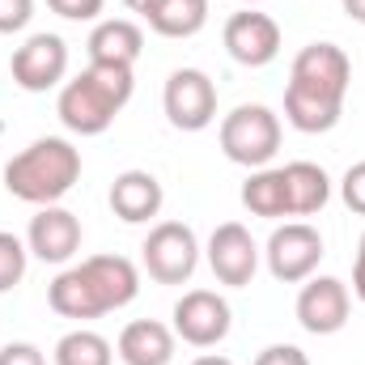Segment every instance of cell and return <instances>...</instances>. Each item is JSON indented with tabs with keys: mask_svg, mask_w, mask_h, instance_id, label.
Here are the masks:
<instances>
[{
	"mask_svg": "<svg viewBox=\"0 0 365 365\" xmlns=\"http://www.w3.org/2000/svg\"><path fill=\"white\" fill-rule=\"evenodd\" d=\"M353 81V60L336 43H310L293 56L289 64V86H284V119L306 132H331L344 115V98Z\"/></svg>",
	"mask_w": 365,
	"mask_h": 365,
	"instance_id": "1",
	"label": "cell"
},
{
	"mask_svg": "<svg viewBox=\"0 0 365 365\" xmlns=\"http://www.w3.org/2000/svg\"><path fill=\"white\" fill-rule=\"evenodd\" d=\"M140 293V272L123 255H90L51 280L47 302L60 319H102Z\"/></svg>",
	"mask_w": 365,
	"mask_h": 365,
	"instance_id": "2",
	"label": "cell"
},
{
	"mask_svg": "<svg viewBox=\"0 0 365 365\" xmlns=\"http://www.w3.org/2000/svg\"><path fill=\"white\" fill-rule=\"evenodd\" d=\"M81 179V149L64 136H43L26 145L4 166V191L21 204H60Z\"/></svg>",
	"mask_w": 365,
	"mask_h": 365,
	"instance_id": "3",
	"label": "cell"
},
{
	"mask_svg": "<svg viewBox=\"0 0 365 365\" xmlns=\"http://www.w3.org/2000/svg\"><path fill=\"white\" fill-rule=\"evenodd\" d=\"M132 90H136L132 68L90 64L86 73H77L73 81L60 86V98H56L60 123L77 136H102L115 123V115L132 102Z\"/></svg>",
	"mask_w": 365,
	"mask_h": 365,
	"instance_id": "4",
	"label": "cell"
},
{
	"mask_svg": "<svg viewBox=\"0 0 365 365\" xmlns=\"http://www.w3.org/2000/svg\"><path fill=\"white\" fill-rule=\"evenodd\" d=\"M280 149V115L272 106L242 102L221 119V153L247 170H264Z\"/></svg>",
	"mask_w": 365,
	"mask_h": 365,
	"instance_id": "5",
	"label": "cell"
},
{
	"mask_svg": "<svg viewBox=\"0 0 365 365\" xmlns=\"http://www.w3.org/2000/svg\"><path fill=\"white\" fill-rule=\"evenodd\" d=\"M140 264L158 284H182L191 280L195 264H200V242L195 230L182 221H158L149 230V238L140 242Z\"/></svg>",
	"mask_w": 365,
	"mask_h": 365,
	"instance_id": "6",
	"label": "cell"
},
{
	"mask_svg": "<svg viewBox=\"0 0 365 365\" xmlns=\"http://www.w3.org/2000/svg\"><path fill=\"white\" fill-rule=\"evenodd\" d=\"M268 272L284 284H302L310 280L319 259H323V234L310 225V221H284L276 225L272 238H268Z\"/></svg>",
	"mask_w": 365,
	"mask_h": 365,
	"instance_id": "7",
	"label": "cell"
},
{
	"mask_svg": "<svg viewBox=\"0 0 365 365\" xmlns=\"http://www.w3.org/2000/svg\"><path fill=\"white\" fill-rule=\"evenodd\" d=\"M162 106L179 132H204L217 119V86L204 68H179L162 90Z\"/></svg>",
	"mask_w": 365,
	"mask_h": 365,
	"instance_id": "8",
	"label": "cell"
},
{
	"mask_svg": "<svg viewBox=\"0 0 365 365\" xmlns=\"http://www.w3.org/2000/svg\"><path fill=\"white\" fill-rule=\"evenodd\" d=\"M230 302L212 289H191L175 302V336L191 349H217L230 336Z\"/></svg>",
	"mask_w": 365,
	"mask_h": 365,
	"instance_id": "9",
	"label": "cell"
},
{
	"mask_svg": "<svg viewBox=\"0 0 365 365\" xmlns=\"http://www.w3.org/2000/svg\"><path fill=\"white\" fill-rule=\"evenodd\" d=\"M68 77V43L60 34H30L13 51V81L26 93H47Z\"/></svg>",
	"mask_w": 365,
	"mask_h": 365,
	"instance_id": "10",
	"label": "cell"
},
{
	"mask_svg": "<svg viewBox=\"0 0 365 365\" xmlns=\"http://www.w3.org/2000/svg\"><path fill=\"white\" fill-rule=\"evenodd\" d=\"M349 310H353V297H349V284L340 276H310L302 284V293H297V323L310 336L344 331Z\"/></svg>",
	"mask_w": 365,
	"mask_h": 365,
	"instance_id": "11",
	"label": "cell"
},
{
	"mask_svg": "<svg viewBox=\"0 0 365 365\" xmlns=\"http://www.w3.org/2000/svg\"><path fill=\"white\" fill-rule=\"evenodd\" d=\"M208 268H212V276L221 284H230V289L251 284L255 272H259V247H255L251 230L238 225V221L217 225L212 238H208Z\"/></svg>",
	"mask_w": 365,
	"mask_h": 365,
	"instance_id": "12",
	"label": "cell"
},
{
	"mask_svg": "<svg viewBox=\"0 0 365 365\" xmlns=\"http://www.w3.org/2000/svg\"><path fill=\"white\" fill-rule=\"evenodd\" d=\"M225 51L242 68H264L280 56V26L259 9H242L225 21Z\"/></svg>",
	"mask_w": 365,
	"mask_h": 365,
	"instance_id": "13",
	"label": "cell"
},
{
	"mask_svg": "<svg viewBox=\"0 0 365 365\" xmlns=\"http://www.w3.org/2000/svg\"><path fill=\"white\" fill-rule=\"evenodd\" d=\"M26 247L34 259L43 264H68L77 251H81V221L77 212L60 208V204H47L30 217V230H26Z\"/></svg>",
	"mask_w": 365,
	"mask_h": 365,
	"instance_id": "14",
	"label": "cell"
},
{
	"mask_svg": "<svg viewBox=\"0 0 365 365\" xmlns=\"http://www.w3.org/2000/svg\"><path fill=\"white\" fill-rule=\"evenodd\" d=\"M162 204H166V191H162L158 175H149V170H123V175H115V182H110V208L128 225L153 221L162 212Z\"/></svg>",
	"mask_w": 365,
	"mask_h": 365,
	"instance_id": "15",
	"label": "cell"
},
{
	"mask_svg": "<svg viewBox=\"0 0 365 365\" xmlns=\"http://www.w3.org/2000/svg\"><path fill=\"white\" fill-rule=\"evenodd\" d=\"M175 327L158 323V319H136L119 331V361L123 365H170L175 361Z\"/></svg>",
	"mask_w": 365,
	"mask_h": 365,
	"instance_id": "16",
	"label": "cell"
},
{
	"mask_svg": "<svg viewBox=\"0 0 365 365\" xmlns=\"http://www.w3.org/2000/svg\"><path fill=\"white\" fill-rule=\"evenodd\" d=\"M90 64H119V68H132L145 51V34L136 21L128 17H106L98 21L90 34Z\"/></svg>",
	"mask_w": 365,
	"mask_h": 365,
	"instance_id": "17",
	"label": "cell"
},
{
	"mask_svg": "<svg viewBox=\"0 0 365 365\" xmlns=\"http://www.w3.org/2000/svg\"><path fill=\"white\" fill-rule=\"evenodd\" d=\"M284 170V187H289V217H314L323 212V204L331 200V179L323 166L314 162H289Z\"/></svg>",
	"mask_w": 365,
	"mask_h": 365,
	"instance_id": "18",
	"label": "cell"
},
{
	"mask_svg": "<svg viewBox=\"0 0 365 365\" xmlns=\"http://www.w3.org/2000/svg\"><path fill=\"white\" fill-rule=\"evenodd\" d=\"M145 21L162 38H191L208 26V0H158Z\"/></svg>",
	"mask_w": 365,
	"mask_h": 365,
	"instance_id": "19",
	"label": "cell"
},
{
	"mask_svg": "<svg viewBox=\"0 0 365 365\" xmlns=\"http://www.w3.org/2000/svg\"><path fill=\"white\" fill-rule=\"evenodd\" d=\"M242 204L255 212V217H289V187H284V170H251V179L242 182Z\"/></svg>",
	"mask_w": 365,
	"mask_h": 365,
	"instance_id": "20",
	"label": "cell"
},
{
	"mask_svg": "<svg viewBox=\"0 0 365 365\" xmlns=\"http://www.w3.org/2000/svg\"><path fill=\"white\" fill-rule=\"evenodd\" d=\"M51 357H56V365H110L115 361V349H110L106 336H98L90 327H77V331L60 336Z\"/></svg>",
	"mask_w": 365,
	"mask_h": 365,
	"instance_id": "21",
	"label": "cell"
},
{
	"mask_svg": "<svg viewBox=\"0 0 365 365\" xmlns=\"http://www.w3.org/2000/svg\"><path fill=\"white\" fill-rule=\"evenodd\" d=\"M26 259H30V247H26L17 234L0 230V293H9L13 284H21V276H26Z\"/></svg>",
	"mask_w": 365,
	"mask_h": 365,
	"instance_id": "22",
	"label": "cell"
},
{
	"mask_svg": "<svg viewBox=\"0 0 365 365\" xmlns=\"http://www.w3.org/2000/svg\"><path fill=\"white\" fill-rule=\"evenodd\" d=\"M34 17V0H0V34L26 30Z\"/></svg>",
	"mask_w": 365,
	"mask_h": 365,
	"instance_id": "23",
	"label": "cell"
},
{
	"mask_svg": "<svg viewBox=\"0 0 365 365\" xmlns=\"http://www.w3.org/2000/svg\"><path fill=\"white\" fill-rule=\"evenodd\" d=\"M340 195H344V204H349L353 212H361L365 217V162H353V166L344 170V179H340Z\"/></svg>",
	"mask_w": 365,
	"mask_h": 365,
	"instance_id": "24",
	"label": "cell"
},
{
	"mask_svg": "<svg viewBox=\"0 0 365 365\" xmlns=\"http://www.w3.org/2000/svg\"><path fill=\"white\" fill-rule=\"evenodd\" d=\"M47 4H51V13H60L64 21H93L106 0H47Z\"/></svg>",
	"mask_w": 365,
	"mask_h": 365,
	"instance_id": "25",
	"label": "cell"
},
{
	"mask_svg": "<svg viewBox=\"0 0 365 365\" xmlns=\"http://www.w3.org/2000/svg\"><path fill=\"white\" fill-rule=\"evenodd\" d=\"M0 365H47V357H43L38 344L17 340V344H4V349H0Z\"/></svg>",
	"mask_w": 365,
	"mask_h": 365,
	"instance_id": "26",
	"label": "cell"
},
{
	"mask_svg": "<svg viewBox=\"0 0 365 365\" xmlns=\"http://www.w3.org/2000/svg\"><path fill=\"white\" fill-rule=\"evenodd\" d=\"M255 365H310V357H306L297 344H268V349L255 357Z\"/></svg>",
	"mask_w": 365,
	"mask_h": 365,
	"instance_id": "27",
	"label": "cell"
},
{
	"mask_svg": "<svg viewBox=\"0 0 365 365\" xmlns=\"http://www.w3.org/2000/svg\"><path fill=\"white\" fill-rule=\"evenodd\" d=\"M353 293L365 302V234H361V247H357V264H353Z\"/></svg>",
	"mask_w": 365,
	"mask_h": 365,
	"instance_id": "28",
	"label": "cell"
},
{
	"mask_svg": "<svg viewBox=\"0 0 365 365\" xmlns=\"http://www.w3.org/2000/svg\"><path fill=\"white\" fill-rule=\"evenodd\" d=\"M344 13H349L353 21H361V26H365V0H344Z\"/></svg>",
	"mask_w": 365,
	"mask_h": 365,
	"instance_id": "29",
	"label": "cell"
},
{
	"mask_svg": "<svg viewBox=\"0 0 365 365\" xmlns=\"http://www.w3.org/2000/svg\"><path fill=\"white\" fill-rule=\"evenodd\" d=\"M191 365H234L230 357H217V353H204V357H195Z\"/></svg>",
	"mask_w": 365,
	"mask_h": 365,
	"instance_id": "30",
	"label": "cell"
},
{
	"mask_svg": "<svg viewBox=\"0 0 365 365\" xmlns=\"http://www.w3.org/2000/svg\"><path fill=\"white\" fill-rule=\"evenodd\" d=\"M123 4H128V9H132V13H140V17H145V13H149V9H153V4H158V0H123Z\"/></svg>",
	"mask_w": 365,
	"mask_h": 365,
	"instance_id": "31",
	"label": "cell"
},
{
	"mask_svg": "<svg viewBox=\"0 0 365 365\" xmlns=\"http://www.w3.org/2000/svg\"><path fill=\"white\" fill-rule=\"evenodd\" d=\"M242 4H247V9H255V4H259V0H242Z\"/></svg>",
	"mask_w": 365,
	"mask_h": 365,
	"instance_id": "32",
	"label": "cell"
}]
</instances>
